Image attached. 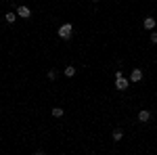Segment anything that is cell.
<instances>
[{"mask_svg": "<svg viewBox=\"0 0 157 155\" xmlns=\"http://www.w3.org/2000/svg\"><path fill=\"white\" fill-rule=\"evenodd\" d=\"M121 138H124V132H121V130H115V132H113V141H115V143H120Z\"/></svg>", "mask_w": 157, "mask_h": 155, "instance_id": "30bf717a", "label": "cell"}, {"mask_svg": "<svg viewBox=\"0 0 157 155\" xmlns=\"http://www.w3.org/2000/svg\"><path fill=\"white\" fill-rule=\"evenodd\" d=\"M143 27H145V29H151V32H153V29L157 27V21L153 19V17H145V21H143Z\"/></svg>", "mask_w": 157, "mask_h": 155, "instance_id": "277c9868", "label": "cell"}, {"mask_svg": "<svg viewBox=\"0 0 157 155\" xmlns=\"http://www.w3.org/2000/svg\"><path fill=\"white\" fill-rule=\"evenodd\" d=\"M65 76H67V78H73V76H75V67H73V65L65 67Z\"/></svg>", "mask_w": 157, "mask_h": 155, "instance_id": "9c48e42d", "label": "cell"}, {"mask_svg": "<svg viewBox=\"0 0 157 155\" xmlns=\"http://www.w3.org/2000/svg\"><path fill=\"white\" fill-rule=\"evenodd\" d=\"M50 113H52V118H63V113H65V111H63V107H52Z\"/></svg>", "mask_w": 157, "mask_h": 155, "instance_id": "ba28073f", "label": "cell"}, {"mask_svg": "<svg viewBox=\"0 0 157 155\" xmlns=\"http://www.w3.org/2000/svg\"><path fill=\"white\" fill-rule=\"evenodd\" d=\"M128 84H130V78H124V73H121V72L115 73V88H117V90H126Z\"/></svg>", "mask_w": 157, "mask_h": 155, "instance_id": "7a4b0ae2", "label": "cell"}, {"mask_svg": "<svg viewBox=\"0 0 157 155\" xmlns=\"http://www.w3.org/2000/svg\"><path fill=\"white\" fill-rule=\"evenodd\" d=\"M17 15H19L21 19H29V17H32V9H29V6H17Z\"/></svg>", "mask_w": 157, "mask_h": 155, "instance_id": "3957f363", "label": "cell"}, {"mask_svg": "<svg viewBox=\"0 0 157 155\" xmlns=\"http://www.w3.org/2000/svg\"><path fill=\"white\" fill-rule=\"evenodd\" d=\"M71 34H73V25L71 23H63L59 29H57V36H59L61 40H69Z\"/></svg>", "mask_w": 157, "mask_h": 155, "instance_id": "6da1fadb", "label": "cell"}, {"mask_svg": "<svg viewBox=\"0 0 157 155\" xmlns=\"http://www.w3.org/2000/svg\"><path fill=\"white\" fill-rule=\"evenodd\" d=\"M17 17H19L17 13H6V15H4V21H6L9 25H13L15 21H17Z\"/></svg>", "mask_w": 157, "mask_h": 155, "instance_id": "52a82bcc", "label": "cell"}, {"mask_svg": "<svg viewBox=\"0 0 157 155\" xmlns=\"http://www.w3.org/2000/svg\"><path fill=\"white\" fill-rule=\"evenodd\" d=\"M149 119H151V111H149V109H140V111H138V122L145 124V122H149Z\"/></svg>", "mask_w": 157, "mask_h": 155, "instance_id": "8992f818", "label": "cell"}, {"mask_svg": "<svg viewBox=\"0 0 157 155\" xmlns=\"http://www.w3.org/2000/svg\"><path fill=\"white\" fill-rule=\"evenodd\" d=\"M92 2H98V0H92Z\"/></svg>", "mask_w": 157, "mask_h": 155, "instance_id": "4fadbf2b", "label": "cell"}, {"mask_svg": "<svg viewBox=\"0 0 157 155\" xmlns=\"http://www.w3.org/2000/svg\"><path fill=\"white\" fill-rule=\"evenodd\" d=\"M151 42H153V44H157V32H153V34H151Z\"/></svg>", "mask_w": 157, "mask_h": 155, "instance_id": "7c38bea8", "label": "cell"}, {"mask_svg": "<svg viewBox=\"0 0 157 155\" xmlns=\"http://www.w3.org/2000/svg\"><path fill=\"white\" fill-rule=\"evenodd\" d=\"M46 78H48L50 82H52V80L57 78V72H55V69H48V72H46Z\"/></svg>", "mask_w": 157, "mask_h": 155, "instance_id": "8fae6325", "label": "cell"}, {"mask_svg": "<svg viewBox=\"0 0 157 155\" xmlns=\"http://www.w3.org/2000/svg\"><path fill=\"white\" fill-rule=\"evenodd\" d=\"M140 80H143V72H140L138 67L132 69V72H130V82H140Z\"/></svg>", "mask_w": 157, "mask_h": 155, "instance_id": "5b68a950", "label": "cell"}]
</instances>
